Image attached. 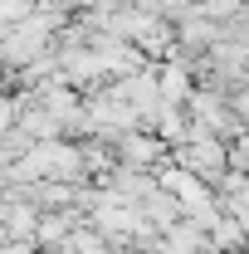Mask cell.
<instances>
[{"instance_id":"cell-1","label":"cell","mask_w":249,"mask_h":254,"mask_svg":"<svg viewBox=\"0 0 249 254\" xmlns=\"http://www.w3.org/2000/svg\"><path fill=\"white\" fill-rule=\"evenodd\" d=\"M0 190H5V186H0Z\"/></svg>"}]
</instances>
